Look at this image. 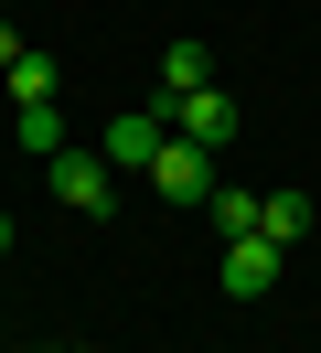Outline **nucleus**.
I'll list each match as a JSON object with an SVG mask.
<instances>
[{
    "instance_id": "nucleus-1",
    "label": "nucleus",
    "mask_w": 321,
    "mask_h": 353,
    "mask_svg": "<svg viewBox=\"0 0 321 353\" xmlns=\"http://www.w3.org/2000/svg\"><path fill=\"white\" fill-rule=\"evenodd\" d=\"M43 182H54L75 214H107V203H118V161H107V150H54V161H43Z\"/></svg>"
},
{
    "instance_id": "nucleus-2",
    "label": "nucleus",
    "mask_w": 321,
    "mask_h": 353,
    "mask_svg": "<svg viewBox=\"0 0 321 353\" xmlns=\"http://www.w3.org/2000/svg\"><path fill=\"white\" fill-rule=\"evenodd\" d=\"M150 193H171V203H204V193H214V150L171 129L161 150H150Z\"/></svg>"
},
{
    "instance_id": "nucleus-3",
    "label": "nucleus",
    "mask_w": 321,
    "mask_h": 353,
    "mask_svg": "<svg viewBox=\"0 0 321 353\" xmlns=\"http://www.w3.org/2000/svg\"><path fill=\"white\" fill-rule=\"evenodd\" d=\"M278 257H289L278 236H225V268H214L225 300H268V289H278Z\"/></svg>"
},
{
    "instance_id": "nucleus-4",
    "label": "nucleus",
    "mask_w": 321,
    "mask_h": 353,
    "mask_svg": "<svg viewBox=\"0 0 321 353\" xmlns=\"http://www.w3.org/2000/svg\"><path fill=\"white\" fill-rule=\"evenodd\" d=\"M171 129H182V139H204V150H225V139H235V97L225 86H193V97H171Z\"/></svg>"
},
{
    "instance_id": "nucleus-5",
    "label": "nucleus",
    "mask_w": 321,
    "mask_h": 353,
    "mask_svg": "<svg viewBox=\"0 0 321 353\" xmlns=\"http://www.w3.org/2000/svg\"><path fill=\"white\" fill-rule=\"evenodd\" d=\"M161 139H171V118H161V108H128V118H107L97 150L118 161V172H150V150H161Z\"/></svg>"
},
{
    "instance_id": "nucleus-6",
    "label": "nucleus",
    "mask_w": 321,
    "mask_h": 353,
    "mask_svg": "<svg viewBox=\"0 0 321 353\" xmlns=\"http://www.w3.org/2000/svg\"><path fill=\"white\" fill-rule=\"evenodd\" d=\"M204 214L225 225V236H257V225H268V193H246V182H214V193H204Z\"/></svg>"
},
{
    "instance_id": "nucleus-7",
    "label": "nucleus",
    "mask_w": 321,
    "mask_h": 353,
    "mask_svg": "<svg viewBox=\"0 0 321 353\" xmlns=\"http://www.w3.org/2000/svg\"><path fill=\"white\" fill-rule=\"evenodd\" d=\"M193 86H214V54H204V43H171V54H161V108L193 97Z\"/></svg>"
},
{
    "instance_id": "nucleus-8",
    "label": "nucleus",
    "mask_w": 321,
    "mask_h": 353,
    "mask_svg": "<svg viewBox=\"0 0 321 353\" xmlns=\"http://www.w3.org/2000/svg\"><path fill=\"white\" fill-rule=\"evenodd\" d=\"M11 139H21L32 161H54V150H64V118H54V97H43V108H11Z\"/></svg>"
},
{
    "instance_id": "nucleus-9",
    "label": "nucleus",
    "mask_w": 321,
    "mask_h": 353,
    "mask_svg": "<svg viewBox=\"0 0 321 353\" xmlns=\"http://www.w3.org/2000/svg\"><path fill=\"white\" fill-rule=\"evenodd\" d=\"M0 86H11V108H43V97H54V65H43V54H21Z\"/></svg>"
},
{
    "instance_id": "nucleus-10",
    "label": "nucleus",
    "mask_w": 321,
    "mask_h": 353,
    "mask_svg": "<svg viewBox=\"0 0 321 353\" xmlns=\"http://www.w3.org/2000/svg\"><path fill=\"white\" fill-rule=\"evenodd\" d=\"M257 236H278V246H300V236H311V203H300V193H268V225H257Z\"/></svg>"
},
{
    "instance_id": "nucleus-11",
    "label": "nucleus",
    "mask_w": 321,
    "mask_h": 353,
    "mask_svg": "<svg viewBox=\"0 0 321 353\" xmlns=\"http://www.w3.org/2000/svg\"><path fill=\"white\" fill-rule=\"evenodd\" d=\"M21 54H32V43H21V32H11V22H0V75H11V65H21Z\"/></svg>"
},
{
    "instance_id": "nucleus-12",
    "label": "nucleus",
    "mask_w": 321,
    "mask_h": 353,
    "mask_svg": "<svg viewBox=\"0 0 321 353\" xmlns=\"http://www.w3.org/2000/svg\"><path fill=\"white\" fill-rule=\"evenodd\" d=\"M0 246H11V214H0Z\"/></svg>"
}]
</instances>
